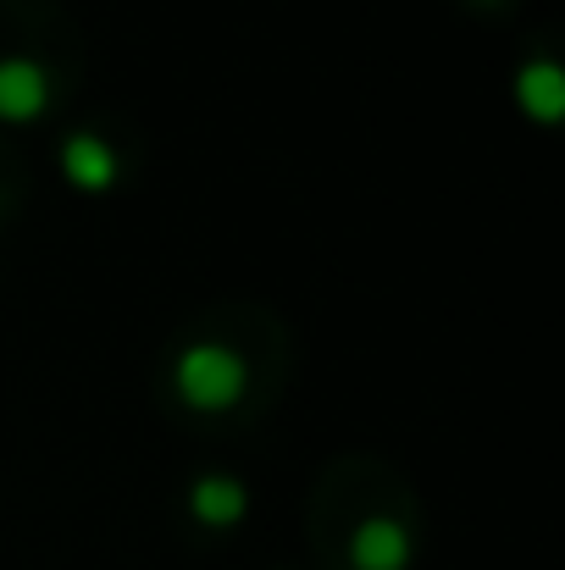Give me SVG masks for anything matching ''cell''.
Returning <instances> with one entry per match:
<instances>
[{"mask_svg":"<svg viewBox=\"0 0 565 570\" xmlns=\"http://www.w3.org/2000/svg\"><path fill=\"white\" fill-rule=\"evenodd\" d=\"M178 387H184V399L194 410H222L244 387V361L222 344H194L178 361Z\"/></svg>","mask_w":565,"mask_h":570,"instance_id":"obj_1","label":"cell"},{"mask_svg":"<svg viewBox=\"0 0 565 570\" xmlns=\"http://www.w3.org/2000/svg\"><path fill=\"white\" fill-rule=\"evenodd\" d=\"M45 100H50V83H45V72H39L33 61H22V56L0 61V117H6V122L39 117Z\"/></svg>","mask_w":565,"mask_h":570,"instance_id":"obj_2","label":"cell"},{"mask_svg":"<svg viewBox=\"0 0 565 570\" xmlns=\"http://www.w3.org/2000/svg\"><path fill=\"white\" fill-rule=\"evenodd\" d=\"M350 560L355 570H405L410 560V532L399 521H367L350 543Z\"/></svg>","mask_w":565,"mask_h":570,"instance_id":"obj_3","label":"cell"},{"mask_svg":"<svg viewBox=\"0 0 565 570\" xmlns=\"http://www.w3.org/2000/svg\"><path fill=\"white\" fill-rule=\"evenodd\" d=\"M61 173L72 178V189L100 194L111 178H117V161H111V150H106L95 134H72L67 150H61Z\"/></svg>","mask_w":565,"mask_h":570,"instance_id":"obj_4","label":"cell"},{"mask_svg":"<svg viewBox=\"0 0 565 570\" xmlns=\"http://www.w3.org/2000/svg\"><path fill=\"white\" fill-rule=\"evenodd\" d=\"M516 100H522V111H533L538 122H561V117H565V78H561V67H549V61L527 67V72L516 78Z\"/></svg>","mask_w":565,"mask_h":570,"instance_id":"obj_5","label":"cell"},{"mask_svg":"<svg viewBox=\"0 0 565 570\" xmlns=\"http://www.w3.org/2000/svg\"><path fill=\"white\" fill-rule=\"evenodd\" d=\"M188 510H194L205 527H233V521L244 515V488H238L233 476H205V482H194Z\"/></svg>","mask_w":565,"mask_h":570,"instance_id":"obj_6","label":"cell"}]
</instances>
